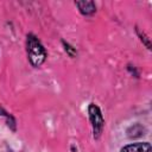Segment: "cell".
I'll use <instances>...</instances> for the list:
<instances>
[{
  "label": "cell",
  "mask_w": 152,
  "mask_h": 152,
  "mask_svg": "<svg viewBox=\"0 0 152 152\" xmlns=\"http://www.w3.org/2000/svg\"><path fill=\"white\" fill-rule=\"evenodd\" d=\"M26 55L30 64L33 68H39L46 61V50L33 33H28L26 36Z\"/></svg>",
  "instance_id": "1"
},
{
  "label": "cell",
  "mask_w": 152,
  "mask_h": 152,
  "mask_svg": "<svg viewBox=\"0 0 152 152\" xmlns=\"http://www.w3.org/2000/svg\"><path fill=\"white\" fill-rule=\"evenodd\" d=\"M88 116H89V121H90L91 129H93V138L95 140H97L101 137L103 127H104V119H103L101 108L94 102L89 103V106H88Z\"/></svg>",
  "instance_id": "2"
},
{
  "label": "cell",
  "mask_w": 152,
  "mask_h": 152,
  "mask_svg": "<svg viewBox=\"0 0 152 152\" xmlns=\"http://www.w3.org/2000/svg\"><path fill=\"white\" fill-rule=\"evenodd\" d=\"M120 152H152V146L150 142H134L126 145Z\"/></svg>",
  "instance_id": "3"
},
{
  "label": "cell",
  "mask_w": 152,
  "mask_h": 152,
  "mask_svg": "<svg viewBox=\"0 0 152 152\" xmlns=\"http://www.w3.org/2000/svg\"><path fill=\"white\" fill-rule=\"evenodd\" d=\"M75 5L78 8L80 13L84 17L93 15L96 12V5L94 1H76Z\"/></svg>",
  "instance_id": "4"
},
{
  "label": "cell",
  "mask_w": 152,
  "mask_h": 152,
  "mask_svg": "<svg viewBox=\"0 0 152 152\" xmlns=\"http://www.w3.org/2000/svg\"><path fill=\"white\" fill-rule=\"evenodd\" d=\"M145 132H146V129L141 124H135L127 129V137L131 139L132 138H139V137L144 135Z\"/></svg>",
  "instance_id": "5"
},
{
  "label": "cell",
  "mask_w": 152,
  "mask_h": 152,
  "mask_svg": "<svg viewBox=\"0 0 152 152\" xmlns=\"http://www.w3.org/2000/svg\"><path fill=\"white\" fill-rule=\"evenodd\" d=\"M62 44H63V46H64V51H65L70 57H75V56L77 55L76 49H75L74 46H71L69 43H66L65 40H62Z\"/></svg>",
  "instance_id": "6"
},
{
  "label": "cell",
  "mask_w": 152,
  "mask_h": 152,
  "mask_svg": "<svg viewBox=\"0 0 152 152\" xmlns=\"http://www.w3.org/2000/svg\"><path fill=\"white\" fill-rule=\"evenodd\" d=\"M137 33H138V36L140 37V40L142 42V44H145V46H146V48L150 50V49H151V42H150V38H148V37H147V36H146L144 32L141 33V32H140L138 28H137Z\"/></svg>",
  "instance_id": "7"
}]
</instances>
